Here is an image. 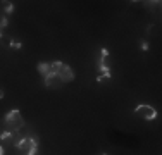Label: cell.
I'll return each instance as SVG.
<instances>
[{"mask_svg":"<svg viewBox=\"0 0 162 155\" xmlns=\"http://www.w3.org/2000/svg\"><path fill=\"white\" fill-rule=\"evenodd\" d=\"M0 155H4V148L2 147H0Z\"/></svg>","mask_w":162,"mask_h":155,"instance_id":"obj_7","label":"cell"},{"mask_svg":"<svg viewBox=\"0 0 162 155\" xmlns=\"http://www.w3.org/2000/svg\"><path fill=\"white\" fill-rule=\"evenodd\" d=\"M4 97V91H2V90H0V98Z\"/></svg>","mask_w":162,"mask_h":155,"instance_id":"obj_8","label":"cell"},{"mask_svg":"<svg viewBox=\"0 0 162 155\" xmlns=\"http://www.w3.org/2000/svg\"><path fill=\"white\" fill-rule=\"evenodd\" d=\"M38 71H40V74L45 78L48 73H50V64H38Z\"/></svg>","mask_w":162,"mask_h":155,"instance_id":"obj_4","label":"cell"},{"mask_svg":"<svg viewBox=\"0 0 162 155\" xmlns=\"http://www.w3.org/2000/svg\"><path fill=\"white\" fill-rule=\"evenodd\" d=\"M50 66H52V71L59 76V79H60L62 83H67V81H72V79H74V73H72V69L69 66H64L62 62H54V64H50Z\"/></svg>","mask_w":162,"mask_h":155,"instance_id":"obj_1","label":"cell"},{"mask_svg":"<svg viewBox=\"0 0 162 155\" xmlns=\"http://www.w3.org/2000/svg\"><path fill=\"white\" fill-rule=\"evenodd\" d=\"M11 135H12V133H11V131H5V133H4V135L0 136V140H7V138H11Z\"/></svg>","mask_w":162,"mask_h":155,"instance_id":"obj_5","label":"cell"},{"mask_svg":"<svg viewBox=\"0 0 162 155\" xmlns=\"http://www.w3.org/2000/svg\"><path fill=\"white\" fill-rule=\"evenodd\" d=\"M100 155H105V154H100Z\"/></svg>","mask_w":162,"mask_h":155,"instance_id":"obj_9","label":"cell"},{"mask_svg":"<svg viewBox=\"0 0 162 155\" xmlns=\"http://www.w3.org/2000/svg\"><path fill=\"white\" fill-rule=\"evenodd\" d=\"M11 47L12 48H21V43L19 41H11Z\"/></svg>","mask_w":162,"mask_h":155,"instance_id":"obj_6","label":"cell"},{"mask_svg":"<svg viewBox=\"0 0 162 155\" xmlns=\"http://www.w3.org/2000/svg\"><path fill=\"white\" fill-rule=\"evenodd\" d=\"M0 36H2V33H0Z\"/></svg>","mask_w":162,"mask_h":155,"instance_id":"obj_10","label":"cell"},{"mask_svg":"<svg viewBox=\"0 0 162 155\" xmlns=\"http://www.w3.org/2000/svg\"><path fill=\"white\" fill-rule=\"evenodd\" d=\"M5 126L7 129L12 133V131H18L22 128V117H21V112L19 110H11L7 117H5Z\"/></svg>","mask_w":162,"mask_h":155,"instance_id":"obj_2","label":"cell"},{"mask_svg":"<svg viewBox=\"0 0 162 155\" xmlns=\"http://www.w3.org/2000/svg\"><path fill=\"white\" fill-rule=\"evenodd\" d=\"M135 112H136L140 117L147 119V121H152V119L157 117V110H155L152 105H138V107L135 109Z\"/></svg>","mask_w":162,"mask_h":155,"instance_id":"obj_3","label":"cell"}]
</instances>
